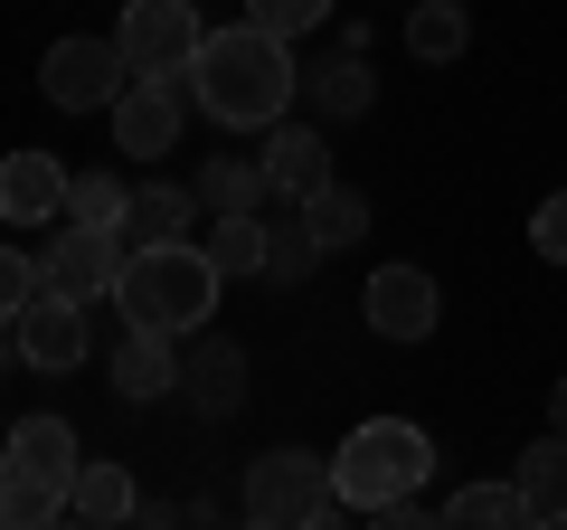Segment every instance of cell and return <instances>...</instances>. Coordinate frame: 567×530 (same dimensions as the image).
<instances>
[{
    "label": "cell",
    "instance_id": "cell-2",
    "mask_svg": "<svg viewBox=\"0 0 567 530\" xmlns=\"http://www.w3.org/2000/svg\"><path fill=\"white\" fill-rule=\"evenodd\" d=\"M218 265H208V246H189V237H162V246H133L123 256V285H114V304H123V323H142V332H171V342H189V332L218 313Z\"/></svg>",
    "mask_w": 567,
    "mask_h": 530
},
{
    "label": "cell",
    "instance_id": "cell-25",
    "mask_svg": "<svg viewBox=\"0 0 567 530\" xmlns=\"http://www.w3.org/2000/svg\"><path fill=\"white\" fill-rule=\"evenodd\" d=\"M312 95H322V114H331V123H350V114H369V95H379V85H369V67H360V48H350V58H331V67H322V85H312Z\"/></svg>",
    "mask_w": 567,
    "mask_h": 530
},
{
    "label": "cell",
    "instance_id": "cell-4",
    "mask_svg": "<svg viewBox=\"0 0 567 530\" xmlns=\"http://www.w3.org/2000/svg\"><path fill=\"white\" fill-rule=\"evenodd\" d=\"M341 511L350 502H341V483H331V465L303 455V446H275L246 473V521H265V530H331Z\"/></svg>",
    "mask_w": 567,
    "mask_h": 530
},
{
    "label": "cell",
    "instance_id": "cell-27",
    "mask_svg": "<svg viewBox=\"0 0 567 530\" xmlns=\"http://www.w3.org/2000/svg\"><path fill=\"white\" fill-rule=\"evenodd\" d=\"M312 265H322V237L312 227H265V275L275 285H303Z\"/></svg>",
    "mask_w": 567,
    "mask_h": 530
},
{
    "label": "cell",
    "instance_id": "cell-10",
    "mask_svg": "<svg viewBox=\"0 0 567 530\" xmlns=\"http://www.w3.org/2000/svg\"><path fill=\"white\" fill-rule=\"evenodd\" d=\"M360 313H369L379 342H425L445 304H435V275H425V265H379L369 294H360Z\"/></svg>",
    "mask_w": 567,
    "mask_h": 530
},
{
    "label": "cell",
    "instance_id": "cell-6",
    "mask_svg": "<svg viewBox=\"0 0 567 530\" xmlns=\"http://www.w3.org/2000/svg\"><path fill=\"white\" fill-rule=\"evenodd\" d=\"M114 39H123V58H133V77H189L208 20H199V0H123Z\"/></svg>",
    "mask_w": 567,
    "mask_h": 530
},
{
    "label": "cell",
    "instance_id": "cell-20",
    "mask_svg": "<svg viewBox=\"0 0 567 530\" xmlns=\"http://www.w3.org/2000/svg\"><path fill=\"white\" fill-rule=\"evenodd\" d=\"M464 39H473V10H464V0H425V10H406V58L445 67V58H464Z\"/></svg>",
    "mask_w": 567,
    "mask_h": 530
},
{
    "label": "cell",
    "instance_id": "cell-8",
    "mask_svg": "<svg viewBox=\"0 0 567 530\" xmlns=\"http://www.w3.org/2000/svg\"><path fill=\"white\" fill-rule=\"evenodd\" d=\"M123 256H133V237H123V227H85V218H66V237H48V256H39V285L85 294V304H114Z\"/></svg>",
    "mask_w": 567,
    "mask_h": 530
},
{
    "label": "cell",
    "instance_id": "cell-30",
    "mask_svg": "<svg viewBox=\"0 0 567 530\" xmlns=\"http://www.w3.org/2000/svg\"><path fill=\"white\" fill-rule=\"evenodd\" d=\"M529 246H539L548 265H567V190H558V200H539V208H529Z\"/></svg>",
    "mask_w": 567,
    "mask_h": 530
},
{
    "label": "cell",
    "instance_id": "cell-9",
    "mask_svg": "<svg viewBox=\"0 0 567 530\" xmlns=\"http://www.w3.org/2000/svg\"><path fill=\"white\" fill-rule=\"evenodd\" d=\"M85 294H58V285H39L20 313H10V332H20V360L29 369H76L85 350H95V323H85Z\"/></svg>",
    "mask_w": 567,
    "mask_h": 530
},
{
    "label": "cell",
    "instance_id": "cell-28",
    "mask_svg": "<svg viewBox=\"0 0 567 530\" xmlns=\"http://www.w3.org/2000/svg\"><path fill=\"white\" fill-rule=\"evenodd\" d=\"M341 0H246V20L256 29H275V39H303V29H322Z\"/></svg>",
    "mask_w": 567,
    "mask_h": 530
},
{
    "label": "cell",
    "instance_id": "cell-17",
    "mask_svg": "<svg viewBox=\"0 0 567 530\" xmlns=\"http://www.w3.org/2000/svg\"><path fill=\"white\" fill-rule=\"evenodd\" d=\"M189 208H199V190H181V181H142L133 208H123V237H133V246L189 237Z\"/></svg>",
    "mask_w": 567,
    "mask_h": 530
},
{
    "label": "cell",
    "instance_id": "cell-21",
    "mask_svg": "<svg viewBox=\"0 0 567 530\" xmlns=\"http://www.w3.org/2000/svg\"><path fill=\"white\" fill-rule=\"evenodd\" d=\"M303 227L322 237V256H331V246L369 237V200H360L350 181H322V190H303Z\"/></svg>",
    "mask_w": 567,
    "mask_h": 530
},
{
    "label": "cell",
    "instance_id": "cell-31",
    "mask_svg": "<svg viewBox=\"0 0 567 530\" xmlns=\"http://www.w3.org/2000/svg\"><path fill=\"white\" fill-rule=\"evenodd\" d=\"M548 427H558V436H567V379H558V388H548Z\"/></svg>",
    "mask_w": 567,
    "mask_h": 530
},
{
    "label": "cell",
    "instance_id": "cell-19",
    "mask_svg": "<svg viewBox=\"0 0 567 530\" xmlns=\"http://www.w3.org/2000/svg\"><path fill=\"white\" fill-rule=\"evenodd\" d=\"M520 502H529V521H567V436L558 427L520 455Z\"/></svg>",
    "mask_w": 567,
    "mask_h": 530
},
{
    "label": "cell",
    "instance_id": "cell-16",
    "mask_svg": "<svg viewBox=\"0 0 567 530\" xmlns=\"http://www.w3.org/2000/svg\"><path fill=\"white\" fill-rule=\"evenodd\" d=\"M133 473H123V465H104V455H95V465H76V473H66V521H95V530H114V521H133Z\"/></svg>",
    "mask_w": 567,
    "mask_h": 530
},
{
    "label": "cell",
    "instance_id": "cell-7",
    "mask_svg": "<svg viewBox=\"0 0 567 530\" xmlns=\"http://www.w3.org/2000/svg\"><path fill=\"white\" fill-rule=\"evenodd\" d=\"M189 104H199V95H189V77H133L114 95V152H123V162H171Z\"/></svg>",
    "mask_w": 567,
    "mask_h": 530
},
{
    "label": "cell",
    "instance_id": "cell-1",
    "mask_svg": "<svg viewBox=\"0 0 567 530\" xmlns=\"http://www.w3.org/2000/svg\"><path fill=\"white\" fill-rule=\"evenodd\" d=\"M293 39H275V29L237 20V29H208L199 58H189V95H199L208 123H227V133H265V123H284V104H293Z\"/></svg>",
    "mask_w": 567,
    "mask_h": 530
},
{
    "label": "cell",
    "instance_id": "cell-11",
    "mask_svg": "<svg viewBox=\"0 0 567 530\" xmlns=\"http://www.w3.org/2000/svg\"><path fill=\"white\" fill-rule=\"evenodd\" d=\"M181 388H189V408L199 417H237V398H246V350L237 342H218V332H189V350H181Z\"/></svg>",
    "mask_w": 567,
    "mask_h": 530
},
{
    "label": "cell",
    "instance_id": "cell-23",
    "mask_svg": "<svg viewBox=\"0 0 567 530\" xmlns=\"http://www.w3.org/2000/svg\"><path fill=\"white\" fill-rule=\"evenodd\" d=\"M445 521H464V530H511V521H529L520 473H511V483H464V492L445 502Z\"/></svg>",
    "mask_w": 567,
    "mask_h": 530
},
{
    "label": "cell",
    "instance_id": "cell-14",
    "mask_svg": "<svg viewBox=\"0 0 567 530\" xmlns=\"http://www.w3.org/2000/svg\"><path fill=\"white\" fill-rule=\"evenodd\" d=\"M0 465L39 473V483H66V473L85 465V446H76V427H66V417H20V427H10V446H0Z\"/></svg>",
    "mask_w": 567,
    "mask_h": 530
},
{
    "label": "cell",
    "instance_id": "cell-5",
    "mask_svg": "<svg viewBox=\"0 0 567 530\" xmlns=\"http://www.w3.org/2000/svg\"><path fill=\"white\" fill-rule=\"evenodd\" d=\"M39 85L58 114H114V95L133 85V58H123V39H58L39 58Z\"/></svg>",
    "mask_w": 567,
    "mask_h": 530
},
{
    "label": "cell",
    "instance_id": "cell-22",
    "mask_svg": "<svg viewBox=\"0 0 567 530\" xmlns=\"http://www.w3.org/2000/svg\"><path fill=\"white\" fill-rule=\"evenodd\" d=\"M0 521H10V530H48V521H66V483H39V473L0 465Z\"/></svg>",
    "mask_w": 567,
    "mask_h": 530
},
{
    "label": "cell",
    "instance_id": "cell-3",
    "mask_svg": "<svg viewBox=\"0 0 567 530\" xmlns=\"http://www.w3.org/2000/svg\"><path fill=\"white\" fill-rule=\"evenodd\" d=\"M425 473H435V446H425V427H406V417H369V427H350L341 455H331V483H341L350 511L406 502V492H425Z\"/></svg>",
    "mask_w": 567,
    "mask_h": 530
},
{
    "label": "cell",
    "instance_id": "cell-24",
    "mask_svg": "<svg viewBox=\"0 0 567 530\" xmlns=\"http://www.w3.org/2000/svg\"><path fill=\"white\" fill-rule=\"evenodd\" d=\"M123 208H133V190H123L114 171H66V218H85V227H123Z\"/></svg>",
    "mask_w": 567,
    "mask_h": 530
},
{
    "label": "cell",
    "instance_id": "cell-26",
    "mask_svg": "<svg viewBox=\"0 0 567 530\" xmlns=\"http://www.w3.org/2000/svg\"><path fill=\"white\" fill-rule=\"evenodd\" d=\"M208 265H218V275H265V218H218Z\"/></svg>",
    "mask_w": 567,
    "mask_h": 530
},
{
    "label": "cell",
    "instance_id": "cell-29",
    "mask_svg": "<svg viewBox=\"0 0 567 530\" xmlns=\"http://www.w3.org/2000/svg\"><path fill=\"white\" fill-rule=\"evenodd\" d=\"M29 294H39V265H29V256H20L10 237H0V323H10V313H20Z\"/></svg>",
    "mask_w": 567,
    "mask_h": 530
},
{
    "label": "cell",
    "instance_id": "cell-18",
    "mask_svg": "<svg viewBox=\"0 0 567 530\" xmlns=\"http://www.w3.org/2000/svg\"><path fill=\"white\" fill-rule=\"evenodd\" d=\"M199 200L218 208V218H256V208L275 200V171L246 162V152H227V162H208V171H199Z\"/></svg>",
    "mask_w": 567,
    "mask_h": 530
},
{
    "label": "cell",
    "instance_id": "cell-12",
    "mask_svg": "<svg viewBox=\"0 0 567 530\" xmlns=\"http://www.w3.org/2000/svg\"><path fill=\"white\" fill-rule=\"evenodd\" d=\"M0 218L10 227L66 218V162L58 152H10V162H0Z\"/></svg>",
    "mask_w": 567,
    "mask_h": 530
},
{
    "label": "cell",
    "instance_id": "cell-15",
    "mask_svg": "<svg viewBox=\"0 0 567 530\" xmlns=\"http://www.w3.org/2000/svg\"><path fill=\"white\" fill-rule=\"evenodd\" d=\"M265 171H275L284 200H303V190L331 181V152H322V133H312V123H265Z\"/></svg>",
    "mask_w": 567,
    "mask_h": 530
},
{
    "label": "cell",
    "instance_id": "cell-13",
    "mask_svg": "<svg viewBox=\"0 0 567 530\" xmlns=\"http://www.w3.org/2000/svg\"><path fill=\"white\" fill-rule=\"evenodd\" d=\"M104 379H114V398H171L181 388V350H171V332H142V323H123V342H114V360H104Z\"/></svg>",
    "mask_w": 567,
    "mask_h": 530
}]
</instances>
